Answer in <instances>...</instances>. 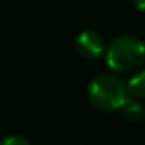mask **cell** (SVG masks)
<instances>
[{
    "instance_id": "1",
    "label": "cell",
    "mask_w": 145,
    "mask_h": 145,
    "mask_svg": "<svg viewBox=\"0 0 145 145\" xmlns=\"http://www.w3.org/2000/svg\"><path fill=\"white\" fill-rule=\"evenodd\" d=\"M128 84L112 73H103L95 76L88 89L89 101L98 109L114 111L123 108L129 100Z\"/></svg>"
},
{
    "instance_id": "6",
    "label": "cell",
    "mask_w": 145,
    "mask_h": 145,
    "mask_svg": "<svg viewBox=\"0 0 145 145\" xmlns=\"http://www.w3.org/2000/svg\"><path fill=\"white\" fill-rule=\"evenodd\" d=\"M0 145H31L27 139L19 137V136H10V137L3 139L0 142Z\"/></svg>"
},
{
    "instance_id": "7",
    "label": "cell",
    "mask_w": 145,
    "mask_h": 145,
    "mask_svg": "<svg viewBox=\"0 0 145 145\" xmlns=\"http://www.w3.org/2000/svg\"><path fill=\"white\" fill-rule=\"evenodd\" d=\"M134 5L139 8V10L145 11V0H134Z\"/></svg>"
},
{
    "instance_id": "2",
    "label": "cell",
    "mask_w": 145,
    "mask_h": 145,
    "mask_svg": "<svg viewBox=\"0 0 145 145\" xmlns=\"http://www.w3.org/2000/svg\"><path fill=\"white\" fill-rule=\"evenodd\" d=\"M145 59V45L134 36H119L106 48V63L116 72L134 70Z\"/></svg>"
},
{
    "instance_id": "3",
    "label": "cell",
    "mask_w": 145,
    "mask_h": 145,
    "mask_svg": "<svg viewBox=\"0 0 145 145\" xmlns=\"http://www.w3.org/2000/svg\"><path fill=\"white\" fill-rule=\"evenodd\" d=\"M76 50L80 55L86 58H97L103 53L105 50V42L101 36L95 31H83L76 38Z\"/></svg>"
},
{
    "instance_id": "5",
    "label": "cell",
    "mask_w": 145,
    "mask_h": 145,
    "mask_svg": "<svg viewBox=\"0 0 145 145\" xmlns=\"http://www.w3.org/2000/svg\"><path fill=\"white\" fill-rule=\"evenodd\" d=\"M123 117L129 122H137L144 117V106L137 100H128L122 108Z\"/></svg>"
},
{
    "instance_id": "4",
    "label": "cell",
    "mask_w": 145,
    "mask_h": 145,
    "mask_svg": "<svg viewBox=\"0 0 145 145\" xmlns=\"http://www.w3.org/2000/svg\"><path fill=\"white\" fill-rule=\"evenodd\" d=\"M129 95L137 100V98H145V70L137 72L128 83Z\"/></svg>"
}]
</instances>
